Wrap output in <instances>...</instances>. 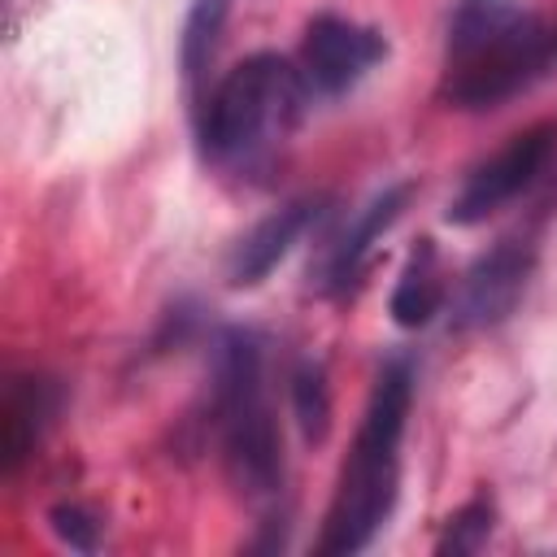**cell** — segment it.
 Listing matches in <instances>:
<instances>
[{"label":"cell","mask_w":557,"mask_h":557,"mask_svg":"<svg viewBox=\"0 0 557 557\" xmlns=\"http://www.w3.org/2000/svg\"><path fill=\"white\" fill-rule=\"evenodd\" d=\"M409 191H413L409 183L383 187V191L370 196V200L352 213V222L331 239V248H326V257H322V265H318V287H322L326 296H344V292L357 283V274H361V265H366L374 239L405 213Z\"/></svg>","instance_id":"8"},{"label":"cell","mask_w":557,"mask_h":557,"mask_svg":"<svg viewBox=\"0 0 557 557\" xmlns=\"http://www.w3.org/2000/svg\"><path fill=\"white\" fill-rule=\"evenodd\" d=\"M387 57V39L370 26H357L348 17L322 13L305 26V44H300V74L313 91L322 96H339L352 83L366 78V70H374Z\"/></svg>","instance_id":"6"},{"label":"cell","mask_w":557,"mask_h":557,"mask_svg":"<svg viewBox=\"0 0 557 557\" xmlns=\"http://www.w3.org/2000/svg\"><path fill=\"white\" fill-rule=\"evenodd\" d=\"M213 426L239 496L274 500L283 492V435L265 396L261 339L252 331L226 326L213 344Z\"/></svg>","instance_id":"3"},{"label":"cell","mask_w":557,"mask_h":557,"mask_svg":"<svg viewBox=\"0 0 557 557\" xmlns=\"http://www.w3.org/2000/svg\"><path fill=\"white\" fill-rule=\"evenodd\" d=\"M292 413L309 444H322L331 435V383L322 361H300L292 370Z\"/></svg>","instance_id":"13"},{"label":"cell","mask_w":557,"mask_h":557,"mask_svg":"<svg viewBox=\"0 0 557 557\" xmlns=\"http://www.w3.org/2000/svg\"><path fill=\"white\" fill-rule=\"evenodd\" d=\"M226 13H231V0H191L187 17H183V39H178V65H183V78L196 87L218 52V39H222V26H226Z\"/></svg>","instance_id":"12"},{"label":"cell","mask_w":557,"mask_h":557,"mask_svg":"<svg viewBox=\"0 0 557 557\" xmlns=\"http://www.w3.org/2000/svg\"><path fill=\"white\" fill-rule=\"evenodd\" d=\"M52 413H57V387L48 379H35V374L13 379V387L4 392V405H0V466L9 474L35 453Z\"/></svg>","instance_id":"10"},{"label":"cell","mask_w":557,"mask_h":557,"mask_svg":"<svg viewBox=\"0 0 557 557\" xmlns=\"http://www.w3.org/2000/svg\"><path fill=\"white\" fill-rule=\"evenodd\" d=\"M557 65V30L522 0H457L444 39V100L496 109Z\"/></svg>","instance_id":"1"},{"label":"cell","mask_w":557,"mask_h":557,"mask_svg":"<svg viewBox=\"0 0 557 557\" xmlns=\"http://www.w3.org/2000/svg\"><path fill=\"white\" fill-rule=\"evenodd\" d=\"M322 209H326L322 196H305V200H292V205L265 213L231 252V265H226L231 287H257L300 244V235L322 218Z\"/></svg>","instance_id":"9"},{"label":"cell","mask_w":557,"mask_h":557,"mask_svg":"<svg viewBox=\"0 0 557 557\" xmlns=\"http://www.w3.org/2000/svg\"><path fill=\"white\" fill-rule=\"evenodd\" d=\"M409 400H413V370L409 361L396 357L379 370L361 426L352 435V448L344 457V470L322 522V544H318L326 557L361 553L392 518L396 487H400V440L409 422Z\"/></svg>","instance_id":"2"},{"label":"cell","mask_w":557,"mask_h":557,"mask_svg":"<svg viewBox=\"0 0 557 557\" xmlns=\"http://www.w3.org/2000/svg\"><path fill=\"white\" fill-rule=\"evenodd\" d=\"M492 522H496V509H492V500H470V505H461L453 518H448V531H444V540H440V553L448 557H466V553H479L483 544H487V535H492Z\"/></svg>","instance_id":"14"},{"label":"cell","mask_w":557,"mask_h":557,"mask_svg":"<svg viewBox=\"0 0 557 557\" xmlns=\"http://www.w3.org/2000/svg\"><path fill=\"white\" fill-rule=\"evenodd\" d=\"M535 270V248L527 239H496L461 278L457 292V326L474 331V326H496L500 318L513 313V305L527 292V278Z\"/></svg>","instance_id":"7"},{"label":"cell","mask_w":557,"mask_h":557,"mask_svg":"<svg viewBox=\"0 0 557 557\" xmlns=\"http://www.w3.org/2000/svg\"><path fill=\"white\" fill-rule=\"evenodd\" d=\"M305 74L283 61L278 52H252L226 78L213 87L205 117H200V139L205 152L222 165H248L278 148L305 109Z\"/></svg>","instance_id":"4"},{"label":"cell","mask_w":557,"mask_h":557,"mask_svg":"<svg viewBox=\"0 0 557 557\" xmlns=\"http://www.w3.org/2000/svg\"><path fill=\"white\" fill-rule=\"evenodd\" d=\"M553 144H557L553 126H531V131L513 135L505 148H496L487 161H479L466 174V183L453 196L444 218L453 226H474V222H487L492 213H500L513 196H522L544 174V165L553 157Z\"/></svg>","instance_id":"5"},{"label":"cell","mask_w":557,"mask_h":557,"mask_svg":"<svg viewBox=\"0 0 557 557\" xmlns=\"http://www.w3.org/2000/svg\"><path fill=\"white\" fill-rule=\"evenodd\" d=\"M387 309H392L396 326H405V331L426 326L444 309V270H440V252H435L431 239L413 244L396 287H392V305Z\"/></svg>","instance_id":"11"},{"label":"cell","mask_w":557,"mask_h":557,"mask_svg":"<svg viewBox=\"0 0 557 557\" xmlns=\"http://www.w3.org/2000/svg\"><path fill=\"white\" fill-rule=\"evenodd\" d=\"M48 522H52L57 540H61V544H70L74 553H91V548L100 544V522H96V513H91V509H83V505H74V500L52 505Z\"/></svg>","instance_id":"15"}]
</instances>
